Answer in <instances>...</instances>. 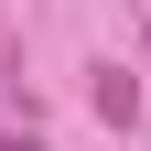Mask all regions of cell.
<instances>
[{
	"instance_id": "obj_1",
	"label": "cell",
	"mask_w": 151,
	"mask_h": 151,
	"mask_svg": "<svg viewBox=\"0 0 151 151\" xmlns=\"http://www.w3.org/2000/svg\"><path fill=\"white\" fill-rule=\"evenodd\" d=\"M97 119H108V129H140V86H129V76H119V65H108V76H97Z\"/></svg>"
},
{
	"instance_id": "obj_2",
	"label": "cell",
	"mask_w": 151,
	"mask_h": 151,
	"mask_svg": "<svg viewBox=\"0 0 151 151\" xmlns=\"http://www.w3.org/2000/svg\"><path fill=\"white\" fill-rule=\"evenodd\" d=\"M0 151H43V140H32V129H0Z\"/></svg>"
}]
</instances>
